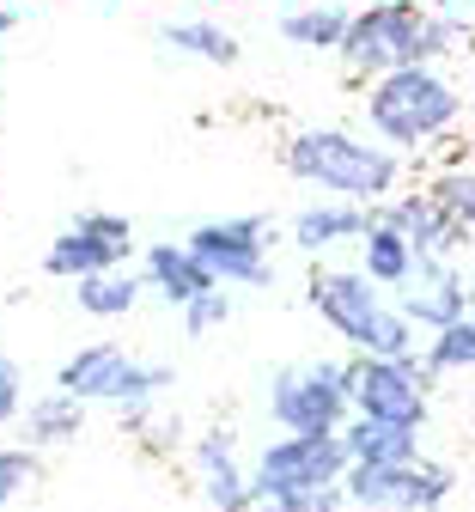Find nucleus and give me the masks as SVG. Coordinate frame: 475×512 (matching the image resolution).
Here are the masks:
<instances>
[{"instance_id":"8","label":"nucleus","mask_w":475,"mask_h":512,"mask_svg":"<svg viewBox=\"0 0 475 512\" xmlns=\"http://www.w3.org/2000/svg\"><path fill=\"white\" fill-rule=\"evenodd\" d=\"M348 384H354V415H366V421H396V427H427L433 372H427L421 354H409V360L354 354V360H348Z\"/></svg>"},{"instance_id":"11","label":"nucleus","mask_w":475,"mask_h":512,"mask_svg":"<svg viewBox=\"0 0 475 512\" xmlns=\"http://www.w3.org/2000/svg\"><path fill=\"white\" fill-rule=\"evenodd\" d=\"M134 250V226L122 214H104V208H86L74 214V226H61L43 250V275L55 281H86V275H104V269H122Z\"/></svg>"},{"instance_id":"21","label":"nucleus","mask_w":475,"mask_h":512,"mask_svg":"<svg viewBox=\"0 0 475 512\" xmlns=\"http://www.w3.org/2000/svg\"><path fill=\"white\" fill-rule=\"evenodd\" d=\"M141 293H147V281L128 275V269H104V275L74 281V305H80L86 317H128Z\"/></svg>"},{"instance_id":"7","label":"nucleus","mask_w":475,"mask_h":512,"mask_svg":"<svg viewBox=\"0 0 475 512\" xmlns=\"http://www.w3.org/2000/svg\"><path fill=\"white\" fill-rule=\"evenodd\" d=\"M348 439L342 433H281V439H268L256 464H250V482L256 494L268 500H299V494H317L329 482H342L348 476Z\"/></svg>"},{"instance_id":"12","label":"nucleus","mask_w":475,"mask_h":512,"mask_svg":"<svg viewBox=\"0 0 475 512\" xmlns=\"http://www.w3.org/2000/svg\"><path fill=\"white\" fill-rule=\"evenodd\" d=\"M475 299V281H463L457 256H427V263L415 269V281L402 287V311H409L415 330H445L457 324V317L469 311Z\"/></svg>"},{"instance_id":"5","label":"nucleus","mask_w":475,"mask_h":512,"mask_svg":"<svg viewBox=\"0 0 475 512\" xmlns=\"http://www.w3.org/2000/svg\"><path fill=\"white\" fill-rule=\"evenodd\" d=\"M268 421L281 433H342L354 421L348 360H299L268 378Z\"/></svg>"},{"instance_id":"15","label":"nucleus","mask_w":475,"mask_h":512,"mask_svg":"<svg viewBox=\"0 0 475 512\" xmlns=\"http://www.w3.org/2000/svg\"><path fill=\"white\" fill-rule=\"evenodd\" d=\"M141 281H147V293H159L165 305H189V299H201L208 287H220L208 269H201V256L189 250V244H147V256H141Z\"/></svg>"},{"instance_id":"23","label":"nucleus","mask_w":475,"mask_h":512,"mask_svg":"<svg viewBox=\"0 0 475 512\" xmlns=\"http://www.w3.org/2000/svg\"><path fill=\"white\" fill-rule=\"evenodd\" d=\"M421 360H427L433 378H445V372H475V317L463 311L457 324L433 330V342L421 348Z\"/></svg>"},{"instance_id":"17","label":"nucleus","mask_w":475,"mask_h":512,"mask_svg":"<svg viewBox=\"0 0 475 512\" xmlns=\"http://www.w3.org/2000/svg\"><path fill=\"white\" fill-rule=\"evenodd\" d=\"M342 439H348V458L354 464H415L421 458V427H396V421L354 415L342 427Z\"/></svg>"},{"instance_id":"3","label":"nucleus","mask_w":475,"mask_h":512,"mask_svg":"<svg viewBox=\"0 0 475 512\" xmlns=\"http://www.w3.org/2000/svg\"><path fill=\"white\" fill-rule=\"evenodd\" d=\"M463 122V92L433 68H396L366 86V128L396 153H427Z\"/></svg>"},{"instance_id":"26","label":"nucleus","mask_w":475,"mask_h":512,"mask_svg":"<svg viewBox=\"0 0 475 512\" xmlns=\"http://www.w3.org/2000/svg\"><path fill=\"white\" fill-rule=\"evenodd\" d=\"M31 482H37V458L31 452H7V445H0V512H7Z\"/></svg>"},{"instance_id":"14","label":"nucleus","mask_w":475,"mask_h":512,"mask_svg":"<svg viewBox=\"0 0 475 512\" xmlns=\"http://www.w3.org/2000/svg\"><path fill=\"white\" fill-rule=\"evenodd\" d=\"M378 220H384V226H396L402 238H409L421 263H427V256H457V250L469 244V238H463V226L439 208L433 189H415V196H390V202L378 208Z\"/></svg>"},{"instance_id":"10","label":"nucleus","mask_w":475,"mask_h":512,"mask_svg":"<svg viewBox=\"0 0 475 512\" xmlns=\"http://www.w3.org/2000/svg\"><path fill=\"white\" fill-rule=\"evenodd\" d=\"M201 269H208L220 287H268L275 281V263H268V220L262 214H238V220H208L183 238Z\"/></svg>"},{"instance_id":"9","label":"nucleus","mask_w":475,"mask_h":512,"mask_svg":"<svg viewBox=\"0 0 475 512\" xmlns=\"http://www.w3.org/2000/svg\"><path fill=\"white\" fill-rule=\"evenodd\" d=\"M348 506L360 512H439L457 488L451 464L415 458V464H348L342 476Z\"/></svg>"},{"instance_id":"25","label":"nucleus","mask_w":475,"mask_h":512,"mask_svg":"<svg viewBox=\"0 0 475 512\" xmlns=\"http://www.w3.org/2000/svg\"><path fill=\"white\" fill-rule=\"evenodd\" d=\"M226 317H232V293H226V287H208L201 299L183 305V330H189V336H208V330L226 324Z\"/></svg>"},{"instance_id":"19","label":"nucleus","mask_w":475,"mask_h":512,"mask_svg":"<svg viewBox=\"0 0 475 512\" xmlns=\"http://www.w3.org/2000/svg\"><path fill=\"white\" fill-rule=\"evenodd\" d=\"M86 433V403L74 391H43L25 403V439L31 445H67V439H80Z\"/></svg>"},{"instance_id":"4","label":"nucleus","mask_w":475,"mask_h":512,"mask_svg":"<svg viewBox=\"0 0 475 512\" xmlns=\"http://www.w3.org/2000/svg\"><path fill=\"white\" fill-rule=\"evenodd\" d=\"M305 299L317 305V317L342 336L354 354H378V360H409L415 354V324L402 305H384L378 281L366 269H311Z\"/></svg>"},{"instance_id":"30","label":"nucleus","mask_w":475,"mask_h":512,"mask_svg":"<svg viewBox=\"0 0 475 512\" xmlns=\"http://www.w3.org/2000/svg\"><path fill=\"white\" fill-rule=\"evenodd\" d=\"M469 159H475V122H469Z\"/></svg>"},{"instance_id":"28","label":"nucleus","mask_w":475,"mask_h":512,"mask_svg":"<svg viewBox=\"0 0 475 512\" xmlns=\"http://www.w3.org/2000/svg\"><path fill=\"white\" fill-rule=\"evenodd\" d=\"M141 433H147V452H171V445H177V433H183V421H177V415H153Z\"/></svg>"},{"instance_id":"13","label":"nucleus","mask_w":475,"mask_h":512,"mask_svg":"<svg viewBox=\"0 0 475 512\" xmlns=\"http://www.w3.org/2000/svg\"><path fill=\"white\" fill-rule=\"evenodd\" d=\"M195 476H201V494H208L214 512H250L256 506V482L250 470L238 464V433L232 427H208L195 439Z\"/></svg>"},{"instance_id":"2","label":"nucleus","mask_w":475,"mask_h":512,"mask_svg":"<svg viewBox=\"0 0 475 512\" xmlns=\"http://www.w3.org/2000/svg\"><path fill=\"white\" fill-rule=\"evenodd\" d=\"M281 165L299 183L329 189L342 202H366V208H384L402 183V153L354 135V128H299L281 147Z\"/></svg>"},{"instance_id":"6","label":"nucleus","mask_w":475,"mask_h":512,"mask_svg":"<svg viewBox=\"0 0 475 512\" xmlns=\"http://www.w3.org/2000/svg\"><path fill=\"white\" fill-rule=\"evenodd\" d=\"M55 384H61V391H74L80 403L122 409V403H147V397L171 391L177 372L165 360H134L122 342H86V348H74V354L61 360Z\"/></svg>"},{"instance_id":"29","label":"nucleus","mask_w":475,"mask_h":512,"mask_svg":"<svg viewBox=\"0 0 475 512\" xmlns=\"http://www.w3.org/2000/svg\"><path fill=\"white\" fill-rule=\"evenodd\" d=\"M7 37H13V13H7V7H0V43H7Z\"/></svg>"},{"instance_id":"1","label":"nucleus","mask_w":475,"mask_h":512,"mask_svg":"<svg viewBox=\"0 0 475 512\" xmlns=\"http://www.w3.org/2000/svg\"><path fill=\"white\" fill-rule=\"evenodd\" d=\"M463 37L469 31L457 19L427 13L421 0H372V7L354 13V25H348V37H342L335 55H342V68L354 80L372 86V80H384L396 68H427V61L451 55Z\"/></svg>"},{"instance_id":"31","label":"nucleus","mask_w":475,"mask_h":512,"mask_svg":"<svg viewBox=\"0 0 475 512\" xmlns=\"http://www.w3.org/2000/svg\"><path fill=\"white\" fill-rule=\"evenodd\" d=\"M439 512H445V506H439Z\"/></svg>"},{"instance_id":"27","label":"nucleus","mask_w":475,"mask_h":512,"mask_svg":"<svg viewBox=\"0 0 475 512\" xmlns=\"http://www.w3.org/2000/svg\"><path fill=\"white\" fill-rule=\"evenodd\" d=\"M25 415V372L13 354H0V427H13Z\"/></svg>"},{"instance_id":"18","label":"nucleus","mask_w":475,"mask_h":512,"mask_svg":"<svg viewBox=\"0 0 475 512\" xmlns=\"http://www.w3.org/2000/svg\"><path fill=\"white\" fill-rule=\"evenodd\" d=\"M360 269H366L378 287H409V281H415V269H421V256H415V244L402 238L396 226L372 220V232L360 238Z\"/></svg>"},{"instance_id":"24","label":"nucleus","mask_w":475,"mask_h":512,"mask_svg":"<svg viewBox=\"0 0 475 512\" xmlns=\"http://www.w3.org/2000/svg\"><path fill=\"white\" fill-rule=\"evenodd\" d=\"M427 189L439 196V208L463 226V238H469V250H475V159H469V165L457 159V165L433 171V183H427Z\"/></svg>"},{"instance_id":"16","label":"nucleus","mask_w":475,"mask_h":512,"mask_svg":"<svg viewBox=\"0 0 475 512\" xmlns=\"http://www.w3.org/2000/svg\"><path fill=\"white\" fill-rule=\"evenodd\" d=\"M372 220H378V208H366V202H317V208L293 214V244L317 256V250H335V244L366 238Z\"/></svg>"},{"instance_id":"22","label":"nucleus","mask_w":475,"mask_h":512,"mask_svg":"<svg viewBox=\"0 0 475 512\" xmlns=\"http://www.w3.org/2000/svg\"><path fill=\"white\" fill-rule=\"evenodd\" d=\"M159 37H165V49L195 55V61H214V68H232V61H238V37L226 25H214V19H177Z\"/></svg>"},{"instance_id":"20","label":"nucleus","mask_w":475,"mask_h":512,"mask_svg":"<svg viewBox=\"0 0 475 512\" xmlns=\"http://www.w3.org/2000/svg\"><path fill=\"white\" fill-rule=\"evenodd\" d=\"M348 25H354L348 7H335V0H311V7H293V13L281 19V37H287L293 49H342Z\"/></svg>"}]
</instances>
